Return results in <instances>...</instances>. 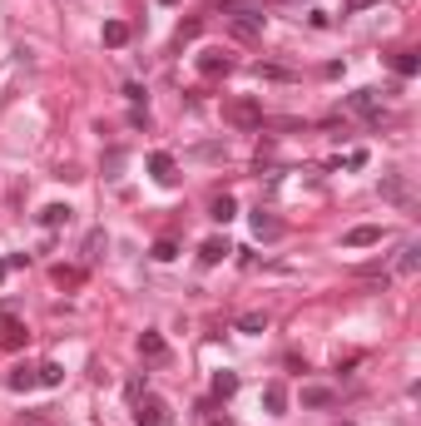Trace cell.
Listing matches in <instances>:
<instances>
[{"label": "cell", "instance_id": "obj_1", "mask_svg": "<svg viewBox=\"0 0 421 426\" xmlns=\"http://www.w3.org/2000/svg\"><path fill=\"white\" fill-rule=\"evenodd\" d=\"M223 119H228L233 129H263V105H258L253 95H238V100H228Z\"/></svg>", "mask_w": 421, "mask_h": 426}, {"label": "cell", "instance_id": "obj_2", "mask_svg": "<svg viewBox=\"0 0 421 426\" xmlns=\"http://www.w3.org/2000/svg\"><path fill=\"white\" fill-rule=\"evenodd\" d=\"M169 422H174V412L164 397H154V392L134 397V426H169Z\"/></svg>", "mask_w": 421, "mask_h": 426}, {"label": "cell", "instance_id": "obj_3", "mask_svg": "<svg viewBox=\"0 0 421 426\" xmlns=\"http://www.w3.org/2000/svg\"><path fill=\"white\" fill-rule=\"evenodd\" d=\"M263 25H268V20H263L258 10H233V15H228V35H233V40H243V45L263 40Z\"/></svg>", "mask_w": 421, "mask_h": 426}, {"label": "cell", "instance_id": "obj_4", "mask_svg": "<svg viewBox=\"0 0 421 426\" xmlns=\"http://www.w3.org/2000/svg\"><path fill=\"white\" fill-rule=\"evenodd\" d=\"M382 199H387V204H397L402 213H407V209H417L412 179H407V174H397V169H392V174H382Z\"/></svg>", "mask_w": 421, "mask_h": 426}, {"label": "cell", "instance_id": "obj_5", "mask_svg": "<svg viewBox=\"0 0 421 426\" xmlns=\"http://www.w3.org/2000/svg\"><path fill=\"white\" fill-rule=\"evenodd\" d=\"M347 109H352V114H362L372 129L387 119V114H382V105H377V90H357V95H347Z\"/></svg>", "mask_w": 421, "mask_h": 426}, {"label": "cell", "instance_id": "obj_6", "mask_svg": "<svg viewBox=\"0 0 421 426\" xmlns=\"http://www.w3.org/2000/svg\"><path fill=\"white\" fill-rule=\"evenodd\" d=\"M30 342V332H25V322L15 318V313H0V347L5 352H20Z\"/></svg>", "mask_w": 421, "mask_h": 426}, {"label": "cell", "instance_id": "obj_7", "mask_svg": "<svg viewBox=\"0 0 421 426\" xmlns=\"http://www.w3.org/2000/svg\"><path fill=\"white\" fill-rule=\"evenodd\" d=\"M253 238H258V243H273V238H283V218H273L268 209H253Z\"/></svg>", "mask_w": 421, "mask_h": 426}, {"label": "cell", "instance_id": "obj_8", "mask_svg": "<svg viewBox=\"0 0 421 426\" xmlns=\"http://www.w3.org/2000/svg\"><path fill=\"white\" fill-rule=\"evenodd\" d=\"M149 174H154L159 184H174V179H179V164H174V154H169V149H154V154H149Z\"/></svg>", "mask_w": 421, "mask_h": 426}, {"label": "cell", "instance_id": "obj_9", "mask_svg": "<svg viewBox=\"0 0 421 426\" xmlns=\"http://www.w3.org/2000/svg\"><path fill=\"white\" fill-rule=\"evenodd\" d=\"M228 70H233V60H228L223 50H204V55H199V75L218 80V75H228Z\"/></svg>", "mask_w": 421, "mask_h": 426}, {"label": "cell", "instance_id": "obj_10", "mask_svg": "<svg viewBox=\"0 0 421 426\" xmlns=\"http://www.w3.org/2000/svg\"><path fill=\"white\" fill-rule=\"evenodd\" d=\"M382 238H387V233H382L377 223H357V228H352L342 243H347V248H372V243H382Z\"/></svg>", "mask_w": 421, "mask_h": 426}, {"label": "cell", "instance_id": "obj_11", "mask_svg": "<svg viewBox=\"0 0 421 426\" xmlns=\"http://www.w3.org/2000/svg\"><path fill=\"white\" fill-rule=\"evenodd\" d=\"M50 278H55V288H80L90 273H85L80 263H55V268H50Z\"/></svg>", "mask_w": 421, "mask_h": 426}, {"label": "cell", "instance_id": "obj_12", "mask_svg": "<svg viewBox=\"0 0 421 426\" xmlns=\"http://www.w3.org/2000/svg\"><path fill=\"white\" fill-rule=\"evenodd\" d=\"M129 35H134V30H129V20H105V30H100V40H105L109 50H124V45H129Z\"/></svg>", "mask_w": 421, "mask_h": 426}, {"label": "cell", "instance_id": "obj_13", "mask_svg": "<svg viewBox=\"0 0 421 426\" xmlns=\"http://www.w3.org/2000/svg\"><path fill=\"white\" fill-rule=\"evenodd\" d=\"M139 352H144L149 362H164V357H169V342H164V332H139Z\"/></svg>", "mask_w": 421, "mask_h": 426}, {"label": "cell", "instance_id": "obj_14", "mask_svg": "<svg viewBox=\"0 0 421 426\" xmlns=\"http://www.w3.org/2000/svg\"><path fill=\"white\" fill-rule=\"evenodd\" d=\"M392 70H397L402 80H417L421 75V55L417 50H397V55H392Z\"/></svg>", "mask_w": 421, "mask_h": 426}, {"label": "cell", "instance_id": "obj_15", "mask_svg": "<svg viewBox=\"0 0 421 426\" xmlns=\"http://www.w3.org/2000/svg\"><path fill=\"white\" fill-rule=\"evenodd\" d=\"M228 253H233V248H228V238H209V243L199 248V263H204V268H218Z\"/></svg>", "mask_w": 421, "mask_h": 426}, {"label": "cell", "instance_id": "obj_16", "mask_svg": "<svg viewBox=\"0 0 421 426\" xmlns=\"http://www.w3.org/2000/svg\"><path fill=\"white\" fill-rule=\"evenodd\" d=\"M263 407H268L273 417H283V412H288V387H283V382H268V387H263Z\"/></svg>", "mask_w": 421, "mask_h": 426}, {"label": "cell", "instance_id": "obj_17", "mask_svg": "<svg viewBox=\"0 0 421 426\" xmlns=\"http://www.w3.org/2000/svg\"><path fill=\"white\" fill-rule=\"evenodd\" d=\"M209 218H213V223H233V218H238V204H233V194H213Z\"/></svg>", "mask_w": 421, "mask_h": 426}, {"label": "cell", "instance_id": "obj_18", "mask_svg": "<svg viewBox=\"0 0 421 426\" xmlns=\"http://www.w3.org/2000/svg\"><path fill=\"white\" fill-rule=\"evenodd\" d=\"M5 387H10V392H30V387H40V372H35V367H15V372L5 377Z\"/></svg>", "mask_w": 421, "mask_h": 426}, {"label": "cell", "instance_id": "obj_19", "mask_svg": "<svg viewBox=\"0 0 421 426\" xmlns=\"http://www.w3.org/2000/svg\"><path fill=\"white\" fill-rule=\"evenodd\" d=\"M70 218H75L70 204H45V209H40V223H45V228H65Z\"/></svg>", "mask_w": 421, "mask_h": 426}, {"label": "cell", "instance_id": "obj_20", "mask_svg": "<svg viewBox=\"0 0 421 426\" xmlns=\"http://www.w3.org/2000/svg\"><path fill=\"white\" fill-rule=\"evenodd\" d=\"M332 402H337V392H332V387H303V407L322 412V407H332Z\"/></svg>", "mask_w": 421, "mask_h": 426}, {"label": "cell", "instance_id": "obj_21", "mask_svg": "<svg viewBox=\"0 0 421 426\" xmlns=\"http://www.w3.org/2000/svg\"><path fill=\"white\" fill-rule=\"evenodd\" d=\"M149 258H154V263H174V258H179V238H169V233H164V238H154Z\"/></svg>", "mask_w": 421, "mask_h": 426}, {"label": "cell", "instance_id": "obj_22", "mask_svg": "<svg viewBox=\"0 0 421 426\" xmlns=\"http://www.w3.org/2000/svg\"><path fill=\"white\" fill-rule=\"evenodd\" d=\"M233 392H238V372H213V397L228 402Z\"/></svg>", "mask_w": 421, "mask_h": 426}, {"label": "cell", "instance_id": "obj_23", "mask_svg": "<svg viewBox=\"0 0 421 426\" xmlns=\"http://www.w3.org/2000/svg\"><path fill=\"white\" fill-rule=\"evenodd\" d=\"M238 332H248V337L268 332V313H263V308H258V313H243V318H238Z\"/></svg>", "mask_w": 421, "mask_h": 426}, {"label": "cell", "instance_id": "obj_24", "mask_svg": "<svg viewBox=\"0 0 421 426\" xmlns=\"http://www.w3.org/2000/svg\"><path fill=\"white\" fill-rule=\"evenodd\" d=\"M397 268H402V273H417V268H421V243H407V248H402Z\"/></svg>", "mask_w": 421, "mask_h": 426}, {"label": "cell", "instance_id": "obj_25", "mask_svg": "<svg viewBox=\"0 0 421 426\" xmlns=\"http://www.w3.org/2000/svg\"><path fill=\"white\" fill-rule=\"evenodd\" d=\"M258 80H273V85H293V70H283V65H258Z\"/></svg>", "mask_w": 421, "mask_h": 426}, {"label": "cell", "instance_id": "obj_26", "mask_svg": "<svg viewBox=\"0 0 421 426\" xmlns=\"http://www.w3.org/2000/svg\"><path fill=\"white\" fill-rule=\"evenodd\" d=\"M35 372H40V387H60V382H65V367H60V362H45V367H35Z\"/></svg>", "mask_w": 421, "mask_h": 426}, {"label": "cell", "instance_id": "obj_27", "mask_svg": "<svg viewBox=\"0 0 421 426\" xmlns=\"http://www.w3.org/2000/svg\"><path fill=\"white\" fill-rule=\"evenodd\" d=\"M199 30H204V20H199V15H194V20H184V25H179V35H174V40H179V45H184V40H194V35H199Z\"/></svg>", "mask_w": 421, "mask_h": 426}, {"label": "cell", "instance_id": "obj_28", "mask_svg": "<svg viewBox=\"0 0 421 426\" xmlns=\"http://www.w3.org/2000/svg\"><path fill=\"white\" fill-rule=\"evenodd\" d=\"M100 248H105V228H95V233L85 238V258H100Z\"/></svg>", "mask_w": 421, "mask_h": 426}, {"label": "cell", "instance_id": "obj_29", "mask_svg": "<svg viewBox=\"0 0 421 426\" xmlns=\"http://www.w3.org/2000/svg\"><path fill=\"white\" fill-rule=\"evenodd\" d=\"M124 100H129V105H144V85L129 80V85H124Z\"/></svg>", "mask_w": 421, "mask_h": 426}, {"label": "cell", "instance_id": "obj_30", "mask_svg": "<svg viewBox=\"0 0 421 426\" xmlns=\"http://www.w3.org/2000/svg\"><path fill=\"white\" fill-rule=\"evenodd\" d=\"M129 124H134V129H149V109H144V105H134V114H129Z\"/></svg>", "mask_w": 421, "mask_h": 426}, {"label": "cell", "instance_id": "obj_31", "mask_svg": "<svg viewBox=\"0 0 421 426\" xmlns=\"http://www.w3.org/2000/svg\"><path fill=\"white\" fill-rule=\"evenodd\" d=\"M367 5H382V0H347V10H367Z\"/></svg>", "mask_w": 421, "mask_h": 426}, {"label": "cell", "instance_id": "obj_32", "mask_svg": "<svg viewBox=\"0 0 421 426\" xmlns=\"http://www.w3.org/2000/svg\"><path fill=\"white\" fill-rule=\"evenodd\" d=\"M5 273H10V268H5V258H0V283H5Z\"/></svg>", "mask_w": 421, "mask_h": 426}]
</instances>
